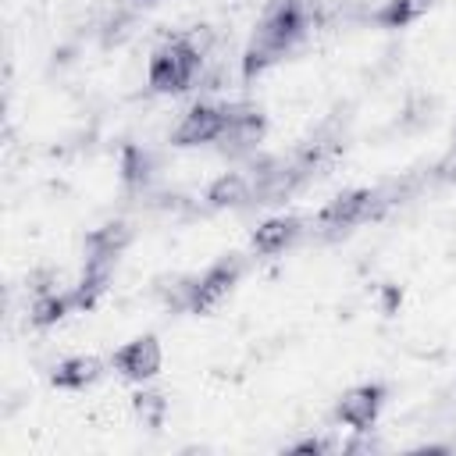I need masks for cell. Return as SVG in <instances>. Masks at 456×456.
<instances>
[{
  "label": "cell",
  "instance_id": "6da1fadb",
  "mask_svg": "<svg viewBox=\"0 0 456 456\" xmlns=\"http://www.w3.org/2000/svg\"><path fill=\"white\" fill-rule=\"evenodd\" d=\"M306 4L303 0H278L264 21L256 25L246 53H242V75L253 78V75H264L271 64H278L285 57V50L296 46V39L306 32Z\"/></svg>",
  "mask_w": 456,
  "mask_h": 456
},
{
  "label": "cell",
  "instance_id": "7a4b0ae2",
  "mask_svg": "<svg viewBox=\"0 0 456 456\" xmlns=\"http://www.w3.org/2000/svg\"><path fill=\"white\" fill-rule=\"evenodd\" d=\"M200 64H203V50L192 39H171L153 50L146 64V78L157 93H182L192 86Z\"/></svg>",
  "mask_w": 456,
  "mask_h": 456
},
{
  "label": "cell",
  "instance_id": "3957f363",
  "mask_svg": "<svg viewBox=\"0 0 456 456\" xmlns=\"http://www.w3.org/2000/svg\"><path fill=\"white\" fill-rule=\"evenodd\" d=\"M264 132H267V118L249 103H235V107H224V125H221L217 142L228 157H239V153L256 150Z\"/></svg>",
  "mask_w": 456,
  "mask_h": 456
},
{
  "label": "cell",
  "instance_id": "277c9868",
  "mask_svg": "<svg viewBox=\"0 0 456 456\" xmlns=\"http://www.w3.org/2000/svg\"><path fill=\"white\" fill-rule=\"evenodd\" d=\"M374 200H378V196H374L370 189H349V192H338L335 200H328V203L317 210L314 224H317V232H324V235L349 232L353 224H360L363 217H370Z\"/></svg>",
  "mask_w": 456,
  "mask_h": 456
},
{
  "label": "cell",
  "instance_id": "5b68a950",
  "mask_svg": "<svg viewBox=\"0 0 456 456\" xmlns=\"http://www.w3.org/2000/svg\"><path fill=\"white\" fill-rule=\"evenodd\" d=\"M239 274H242L239 260H221V264H214L207 274H200V278L189 285V310H192V314H210L214 306H221V303L232 296V289L239 285Z\"/></svg>",
  "mask_w": 456,
  "mask_h": 456
},
{
  "label": "cell",
  "instance_id": "8992f818",
  "mask_svg": "<svg viewBox=\"0 0 456 456\" xmlns=\"http://www.w3.org/2000/svg\"><path fill=\"white\" fill-rule=\"evenodd\" d=\"M110 363H114V370H118L121 378H128V381H150V378H157V370H160V363H164V349H160V342H157L153 335H139V338L125 342V346L110 356Z\"/></svg>",
  "mask_w": 456,
  "mask_h": 456
},
{
  "label": "cell",
  "instance_id": "52a82bcc",
  "mask_svg": "<svg viewBox=\"0 0 456 456\" xmlns=\"http://www.w3.org/2000/svg\"><path fill=\"white\" fill-rule=\"evenodd\" d=\"M381 406H385V388L381 385H356V388L342 392V399L335 406V417L353 431H370Z\"/></svg>",
  "mask_w": 456,
  "mask_h": 456
},
{
  "label": "cell",
  "instance_id": "ba28073f",
  "mask_svg": "<svg viewBox=\"0 0 456 456\" xmlns=\"http://www.w3.org/2000/svg\"><path fill=\"white\" fill-rule=\"evenodd\" d=\"M221 125H224V107L192 103V107L178 118L171 139H175V146H203V142H214V139L221 135Z\"/></svg>",
  "mask_w": 456,
  "mask_h": 456
},
{
  "label": "cell",
  "instance_id": "9c48e42d",
  "mask_svg": "<svg viewBox=\"0 0 456 456\" xmlns=\"http://www.w3.org/2000/svg\"><path fill=\"white\" fill-rule=\"evenodd\" d=\"M132 242V228L125 221H107L86 235V260L93 264H114L118 253Z\"/></svg>",
  "mask_w": 456,
  "mask_h": 456
},
{
  "label": "cell",
  "instance_id": "30bf717a",
  "mask_svg": "<svg viewBox=\"0 0 456 456\" xmlns=\"http://www.w3.org/2000/svg\"><path fill=\"white\" fill-rule=\"evenodd\" d=\"M296 235H299V221L296 217H267L253 232V249L264 253V256H274V253H285L296 242Z\"/></svg>",
  "mask_w": 456,
  "mask_h": 456
},
{
  "label": "cell",
  "instance_id": "8fae6325",
  "mask_svg": "<svg viewBox=\"0 0 456 456\" xmlns=\"http://www.w3.org/2000/svg\"><path fill=\"white\" fill-rule=\"evenodd\" d=\"M96 378H100V360H96V356H68V360H61V363L53 367V374H50V381H53L57 388H64V392H82V388H89Z\"/></svg>",
  "mask_w": 456,
  "mask_h": 456
},
{
  "label": "cell",
  "instance_id": "7c38bea8",
  "mask_svg": "<svg viewBox=\"0 0 456 456\" xmlns=\"http://www.w3.org/2000/svg\"><path fill=\"white\" fill-rule=\"evenodd\" d=\"M246 200H253V178H246L242 171H224L207 189V203L210 207H239Z\"/></svg>",
  "mask_w": 456,
  "mask_h": 456
},
{
  "label": "cell",
  "instance_id": "4fadbf2b",
  "mask_svg": "<svg viewBox=\"0 0 456 456\" xmlns=\"http://www.w3.org/2000/svg\"><path fill=\"white\" fill-rule=\"evenodd\" d=\"M107 281H110V264H93V260H86V271H82L78 285L68 292V296H71V306H75V310L96 306V299L107 292Z\"/></svg>",
  "mask_w": 456,
  "mask_h": 456
},
{
  "label": "cell",
  "instance_id": "5bb4252c",
  "mask_svg": "<svg viewBox=\"0 0 456 456\" xmlns=\"http://www.w3.org/2000/svg\"><path fill=\"white\" fill-rule=\"evenodd\" d=\"M435 7V0H385V7L374 14L381 28H406L417 18H424Z\"/></svg>",
  "mask_w": 456,
  "mask_h": 456
},
{
  "label": "cell",
  "instance_id": "9a60e30c",
  "mask_svg": "<svg viewBox=\"0 0 456 456\" xmlns=\"http://www.w3.org/2000/svg\"><path fill=\"white\" fill-rule=\"evenodd\" d=\"M68 310H75V306H71V296H68V292L50 289V292H39V296L32 299L28 317H32V324H36V328H50V324L64 321V317H68Z\"/></svg>",
  "mask_w": 456,
  "mask_h": 456
},
{
  "label": "cell",
  "instance_id": "2e32d148",
  "mask_svg": "<svg viewBox=\"0 0 456 456\" xmlns=\"http://www.w3.org/2000/svg\"><path fill=\"white\" fill-rule=\"evenodd\" d=\"M121 178H125V185H132V189L146 185V182L153 178V157H150L142 146H125V150H121Z\"/></svg>",
  "mask_w": 456,
  "mask_h": 456
},
{
  "label": "cell",
  "instance_id": "e0dca14e",
  "mask_svg": "<svg viewBox=\"0 0 456 456\" xmlns=\"http://www.w3.org/2000/svg\"><path fill=\"white\" fill-rule=\"evenodd\" d=\"M132 410L146 428H164V420H167V399L160 392H150V388H139L132 395Z\"/></svg>",
  "mask_w": 456,
  "mask_h": 456
},
{
  "label": "cell",
  "instance_id": "ac0fdd59",
  "mask_svg": "<svg viewBox=\"0 0 456 456\" xmlns=\"http://www.w3.org/2000/svg\"><path fill=\"white\" fill-rule=\"evenodd\" d=\"M324 449H328V445H324L321 438H306V442H296V445H292V452H324Z\"/></svg>",
  "mask_w": 456,
  "mask_h": 456
}]
</instances>
